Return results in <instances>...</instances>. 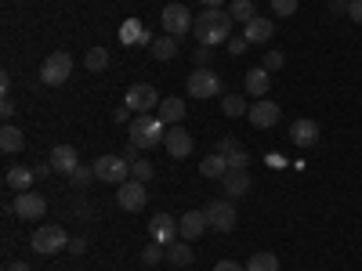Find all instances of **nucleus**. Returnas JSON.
Wrapping results in <instances>:
<instances>
[{
    "label": "nucleus",
    "mask_w": 362,
    "mask_h": 271,
    "mask_svg": "<svg viewBox=\"0 0 362 271\" xmlns=\"http://www.w3.org/2000/svg\"><path fill=\"white\" fill-rule=\"evenodd\" d=\"M214 271H247V267H239L235 260H218V264H214Z\"/></svg>",
    "instance_id": "79ce46f5"
},
{
    "label": "nucleus",
    "mask_w": 362,
    "mask_h": 271,
    "mask_svg": "<svg viewBox=\"0 0 362 271\" xmlns=\"http://www.w3.org/2000/svg\"><path fill=\"white\" fill-rule=\"evenodd\" d=\"M199 174H203V177H225V174H228V163H225V156L210 152V156L199 163Z\"/></svg>",
    "instance_id": "c85d7f7f"
},
{
    "label": "nucleus",
    "mask_w": 362,
    "mask_h": 271,
    "mask_svg": "<svg viewBox=\"0 0 362 271\" xmlns=\"http://www.w3.org/2000/svg\"><path fill=\"white\" fill-rule=\"evenodd\" d=\"M22 145H25V138H22L18 127H11V124L0 127V148H4L8 156H11V152H22Z\"/></svg>",
    "instance_id": "b1692460"
},
{
    "label": "nucleus",
    "mask_w": 362,
    "mask_h": 271,
    "mask_svg": "<svg viewBox=\"0 0 362 271\" xmlns=\"http://www.w3.org/2000/svg\"><path fill=\"white\" fill-rule=\"evenodd\" d=\"M51 167H54L58 174H66V177H69V174L80 167V159H76V148H73V145H58L54 152H51Z\"/></svg>",
    "instance_id": "6ab92c4d"
},
{
    "label": "nucleus",
    "mask_w": 362,
    "mask_h": 271,
    "mask_svg": "<svg viewBox=\"0 0 362 271\" xmlns=\"http://www.w3.org/2000/svg\"><path fill=\"white\" fill-rule=\"evenodd\" d=\"M192 33H196V40L206 44V47L228 44V40H232V15H228L225 8H206L203 15H196Z\"/></svg>",
    "instance_id": "f257e3e1"
},
{
    "label": "nucleus",
    "mask_w": 362,
    "mask_h": 271,
    "mask_svg": "<svg viewBox=\"0 0 362 271\" xmlns=\"http://www.w3.org/2000/svg\"><path fill=\"white\" fill-rule=\"evenodd\" d=\"M148 235H153V243L170 246V243H174V235H181V228H177V221H174L170 214H156L153 224H148Z\"/></svg>",
    "instance_id": "2eb2a0df"
},
{
    "label": "nucleus",
    "mask_w": 362,
    "mask_h": 271,
    "mask_svg": "<svg viewBox=\"0 0 362 271\" xmlns=\"http://www.w3.org/2000/svg\"><path fill=\"white\" fill-rule=\"evenodd\" d=\"M83 69H87V73L109 69V47H90V51L83 54Z\"/></svg>",
    "instance_id": "bb28decb"
},
{
    "label": "nucleus",
    "mask_w": 362,
    "mask_h": 271,
    "mask_svg": "<svg viewBox=\"0 0 362 271\" xmlns=\"http://www.w3.org/2000/svg\"><path fill=\"white\" fill-rule=\"evenodd\" d=\"M163 253H167V250H163L160 243H153V246H145L141 260H145V264H160V260H163Z\"/></svg>",
    "instance_id": "c9c22d12"
},
{
    "label": "nucleus",
    "mask_w": 362,
    "mask_h": 271,
    "mask_svg": "<svg viewBox=\"0 0 362 271\" xmlns=\"http://www.w3.org/2000/svg\"><path fill=\"white\" fill-rule=\"evenodd\" d=\"M243 87H247V95L264 98V95H268V87H272V80H268V73H264V69H250V73H247V80H243Z\"/></svg>",
    "instance_id": "5701e85b"
},
{
    "label": "nucleus",
    "mask_w": 362,
    "mask_h": 271,
    "mask_svg": "<svg viewBox=\"0 0 362 271\" xmlns=\"http://www.w3.org/2000/svg\"><path fill=\"white\" fill-rule=\"evenodd\" d=\"M221 181H225V195H247L250 192V174L247 170H228Z\"/></svg>",
    "instance_id": "4be33fe9"
},
{
    "label": "nucleus",
    "mask_w": 362,
    "mask_h": 271,
    "mask_svg": "<svg viewBox=\"0 0 362 271\" xmlns=\"http://www.w3.org/2000/svg\"><path fill=\"white\" fill-rule=\"evenodd\" d=\"M192 58H196V69H199V66H210V58H214V47H206V44H199V47L192 51Z\"/></svg>",
    "instance_id": "e433bc0d"
},
{
    "label": "nucleus",
    "mask_w": 362,
    "mask_h": 271,
    "mask_svg": "<svg viewBox=\"0 0 362 271\" xmlns=\"http://www.w3.org/2000/svg\"><path fill=\"white\" fill-rule=\"evenodd\" d=\"M51 170H54V167H51V163H40V167H37V170H33V174H37V181H44V177H47V174H51Z\"/></svg>",
    "instance_id": "49530a36"
},
{
    "label": "nucleus",
    "mask_w": 362,
    "mask_h": 271,
    "mask_svg": "<svg viewBox=\"0 0 362 271\" xmlns=\"http://www.w3.org/2000/svg\"><path fill=\"white\" fill-rule=\"evenodd\" d=\"M69 76H73V54L51 51V54L44 58V66H40V80H44L47 87H62Z\"/></svg>",
    "instance_id": "7ed1b4c3"
},
{
    "label": "nucleus",
    "mask_w": 362,
    "mask_h": 271,
    "mask_svg": "<svg viewBox=\"0 0 362 271\" xmlns=\"http://www.w3.org/2000/svg\"><path fill=\"white\" fill-rule=\"evenodd\" d=\"M254 4H257V0H254Z\"/></svg>",
    "instance_id": "8fccbe9b"
},
{
    "label": "nucleus",
    "mask_w": 362,
    "mask_h": 271,
    "mask_svg": "<svg viewBox=\"0 0 362 271\" xmlns=\"http://www.w3.org/2000/svg\"><path fill=\"white\" fill-rule=\"evenodd\" d=\"M247 47H250L247 37H232V40H228V54H243Z\"/></svg>",
    "instance_id": "58836bf2"
},
{
    "label": "nucleus",
    "mask_w": 362,
    "mask_h": 271,
    "mask_svg": "<svg viewBox=\"0 0 362 271\" xmlns=\"http://www.w3.org/2000/svg\"><path fill=\"white\" fill-rule=\"evenodd\" d=\"M15 112H18V105H15V102H11V98L4 95V102H0V116H4L8 124H11V116H15Z\"/></svg>",
    "instance_id": "ea45409f"
},
{
    "label": "nucleus",
    "mask_w": 362,
    "mask_h": 271,
    "mask_svg": "<svg viewBox=\"0 0 362 271\" xmlns=\"http://www.w3.org/2000/svg\"><path fill=\"white\" fill-rule=\"evenodd\" d=\"M203 214H206V224L214 228V231H221V235H228L232 228H235V206L228 203V199H214V203H206L203 206Z\"/></svg>",
    "instance_id": "0eeeda50"
},
{
    "label": "nucleus",
    "mask_w": 362,
    "mask_h": 271,
    "mask_svg": "<svg viewBox=\"0 0 362 271\" xmlns=\"http://www.w3.org/2000/svg\"><path fill=\"white\" fill-rule=\"evenodd\" d=\"M116 203L124 206V210H131V214H138V210H145V203H148V195H145V181H124V185L116 188Z\"/></svg>",
    "instance_id": "1a4fd4ad"
},
{
    "label": "nucleus",
    "mask_w": 362,
    "mask_h": 271,
    "mask_svg": "<svg viewBox=\"0 0 362 271\" xmlns=\"http://www.w3.org/2000/svg\"><path fill=\"white\" fill-rule=\"evenodd\" d=\"M167 260H170V264H177V267L192 264V250H189L185 239H181V243H170V246H167Z\"/></svg>",
    "instance_id": "7c9ffc66"
},
{
    "label": "nucleus",
    "mask_w": 362,
    "mask_h": 271,
    "mask_svg": "<svg viewBox=\"0 0 362 271\" xmlns=\"http://www.w3.org/2000/svg\"><path fill=\"white\" fill-rule=\"evenodd\" d=\"M83 250H87V243H83V239H69V253H73V257H80Z\"/></svg>",
    "instance_id": "37998d69"
},
{
    "label": "nucleus",
    "mask_w": 362,
    "mask_h": 271,
    "mask_svg": "<svg viewBox=\"0 0 362 271\" xmlns=\"http://www.w3.org/2000/svg\"><path fill=\"white\" fill-rule=\"evenodd\" d=\"M185 87H189L192 98H214V95H221V76L214 69L199 66V69H192V76L185 80Z\"/></svg>",
    "instance_id": "423d86ee"
},
{
    "label": "nucleus",
    "mask_w": 362,
    "mask_h": 271,
    "mask_svg": "<svg viewBox=\"0 0 362 271\" xmlns=\"http://www.w3.org/2000/svg\"><path fill=\"white\" fill-rule=\"evenodd\" d=\"M283 62H286L283 51H268L264 62H261V69H264V73H276V69H283Z\"/></svg>",
    "instance_id": "72a5a7b5"
},
{
    "label": "nucleus",
    "mask_w": 362,
    "mask_h": 271,
    "mask_svg": "<svg viewBox=\"0 0 362 271\" xmlns=\"http://www.w3.org/2000/svg\"><path fill=\"white\" fill-rule=\"evenodd\" d=\"M206 8H225V0H203Z\"/></svg>",
    "instance_id": "09e8293b"
},
{
    "label": "nucleus",
    "mask_w": 362,
    "mask_h": 271,
    "mask_svg": "<svg viewBox=\"0 0 362 271\" xmlns=\"http://www.w3.org/2000/svg\"><path fill=\"white\" fill-rule=\"evenodd\" d=\"M247 271H279V257L276 253H254L247 260Z\"/></svg>",
    "instance_id": "2f4dec72"
},
{
    "label": "nucleus",
    "mask_w": 362,
    "mask_h": 271,
    "mask_svg": "<svg viewBox=\"0 0 362 271\" xmlns=\"http://www.w3.org/2000/svg\"><path fill=\"white\" fill-rule=\"evenodd\" d=\"M4 271H29V264H22V260H15V264H8Z\"/></svg>",
    "instance_id": "de8ad7c7"
},
{
    "label": "nucleus",
    "mask_w": 362,
    "mask_h": 271,
    "mask_svg": "<svg viewBox=\"0 0 362 271\" xmlns=\"http://www.w3.org/2000/svg\"><path fill=\"white\" fill-rule=\"evenodd\" d=\"M272 11H276V15H293L297 11V0H272Z\"/></svg>",
    "instance_id": "4c0bfd02"
},
{
    "label": "nucleus",
    "mask_w": 362,
    "mask_h": 271,
    "mask_svg": "<svg viewBox=\"0 0 362 271\" xmlns=\"http://www.w3.org/2000/svg\"><path fill=\"white\" fill-rule=\"evenodd\" d=\"M163 138H167V131H163V119H160V116H153V112H134V119H131V145L153 148V145H160Z\"/></svg>",
    "instance_id": "f03ea898"
},
{
    "label": "nucleus",
    "mask_w": 362,
    "mask_h": 271,
    "mask_svg": "<svg viewBox=\"0 0 362 271\" xmlns=\"http://www.w3.org/2000/svg\"><path fill=\"white\" fill-rule=\"evenodd\" d=\"M119 40H124V44H138V47H153V33H148L138 18H127L124 25H119Z\"/></svg>",
    "instance_id": "f3484780"
},
{
    "label": "nucleus",
    "mask_w": 362,
    "mask_h": 271,
    "mask_svg": "<svg viewBox=\"0 0 362 271\" xmlns=\"http://www.w3.org/2000/svg\"><path fill=\"white\" fill-rule=\"evenodd\" d=\"M112 119H116V124H127V119H131V109H127V105H124V109H116Z\"/></svg>",
    "instance_id": "c03bdc74"
},
{
    "label": "nucleus",
    "mask_w": 362,
    "mask_h": 271,
    "mask_svg": "<svg viewBox=\"0 0 362 271\" xmlns=\"http://www.w3.org/2000/svg\"><path fill=\"white\" fill-rule=\"evenodd\" d=\"M163 145H167V152L174 156V159H185L189 152H192V134L185 131V127H167V138H163Z\"/></svg>",
    "instance_id": "4468645a"
},
{
    "label": "nucleus",
    "mask_w": 362,
    "mask_h": 271,
    "mask_svg": "<svg viewBox=\"0 0 362 271\" xmlns=\"http://www.w3.org/2000/svg\"><path fill=\"white\" fill-rule=\"evenodd\" d=\"M119 156H124L127 163H134V159H138V145H127V148H124V152H119Z\"/></svg>",
    "instance_id": "a18cd8bd"
},
{
    "label": "nucleus",
    "mask_w": 362,
    "mask_h": 271,
    "mask_svg": "<svg viewBox=\"0 0 362 271\" xmlns=\"http://www.w3.org/2000/svg\"><path fill=\"white\" fill-rule=\"evenodd\" d=\"M221 112H225L228 119H235V116H247L250 105H247V98H239V95H225V98H221Z\"/></svg>",
    "instance_id": "c756f323"
},
{
    "label": "nucleus",
    "mask_w": 362,
    "mask_h": 271,
    "mask_svg": "<svg viewBox=\"0 0 362 271\" xmlns=\"http://www.w3.org/2000/svg\"><path fill=\"white\" fill-rule=\"evenodd\" d=\"M37 181V174L33 170H25V167H8V174H4V185L18 195V192H29V185Z\"/></svg>",
    "instance_id": "aec40b11"
},
{
    "label": "nucleus",
    "mask_w": 362,
    "mask_h": 271,
    "mask_svg": "<svg viewBox=\"0 0 362 271\" xmlns=\"http://www.w3.org/2000/svg\"><path fill=\"white\" fill-rule=\"evenodd\" d=\"M69 177H73V185H80V188L90 185V181H98V177H95V167H76Z\"/></svg>",
    "instance_id": "f704fd0d"
},
{
    "label": "nucleus",
    "mask_w": 362,
    "mask_h": 271,
    "mask_svg": "<svg viewBox=\"0 0 362 271\" xmlns=\"http://www.w3.org/2000/svg\"><path fill=\"white\" fill-rule=\"evenodd\" d=\"M95 177L98 181H105V185H124V181H131V163L124 159V156H98L95 163Z\"/></svg>",
    "instance_id": "39448f33"
},
{
    "label": "nucleus",
    "mask_w": 362,
    "mask_h": 271,
    "mask_svg": "<svg viewBox=\"0 0 362 271\" xmlns=\"http://www.w3.org/2000/svg\"><path fill=\"white\" fill-rule=\"evenodd\" d=\"M214 152H218V156H225L228 170H247V167H250V152H247V148L239 145L235 138H221Z\"/></svg>",
    "instance_id": "ddd939ff"
},
{
    "label": "nucleus",
    "mask_w": 362,
    "mask_h": 271,
    "mask_svg": "<svg viewBox=\"0 0 362 271\" xmlns=\"http://www.w3.org/2000/svg\"><path fill=\"white\" fill-rule=\"evenodd\" d=\"M272 33H276V25H272L268 18H254V22H247V29H243V37H247V44H268L272 40Z\"/></svg>",
    "instance_id": "412c9836"
},
{
    "label": "nucleus",
    "mask_w": 362,
    "mask_h": 271,
    "mask_svg": "<svg viewBox=\"0 0 362 271\" xmlns=\"http://www.w3.org/2000/svg\"><path fill=\"white\" fill-rule=\"evenodd\" d=\"M153 174H156V167L148 163V159H134V163H131V177H134V181H148Z\"/></svg>",
    "instance_id": "473e14b6"
},
{
    "label": "nucleus",
    "mask_w": 362,
    "mask_h": 271,
    "mask_svg": "<svg viewBox=\"0 0 362 271\" xmlns=\"http://www.w3.org/2000/svg\"><path fill=\"white\" fill-rule=\"evenodd\" d=\"M348 18L362 25V0H351V4H348Z\"/></svg>",
    "instance_id": "a19ab883"
},
{
    "label": "nucleus",
    "mask_w": 362,
    "mask_h": 271,
    "mask_svg": "<svg viewBox=\"0 0 362 271\" xmlns=\"http://www.w3.org/2000/svg\"><path fill=\"white\" fill-rule=\"evenodd\" d=\"M228 15H232V22H254L257 15H254V0H228Z\"/></svg>",
    "instance_id": "cd10ccee"
},
{
    "label": "nucleus",
    "mask_w": 362,
    "mask_h": 271,
    "mask_svg": "<svg viewBox=\"0 0 362 271\" xmlns=\"http://www.w3.org/2000/svg\"><path fill=\"white\" fill-rule=\"evenodd\" d=\"M148 51H153V58H156V62H170V58L177 54V37L163 33L160 40H153V47H148Z\"/></svg>",
    "instance_id": "a878e982"
},
{
    "label": "nucleus",
    "mask_w": 362,
    "mask_h": 271,
    "mask_svg": "<svg viewBox=\"0 0 362 271\" xmlns=\"http://www.w3.org/2000/svg\"><path fill=\"white\" fill-rule=\"evenodd\" d=\"M160 119H163V124H170V127H177L181 119H185V102H181V98H167L160 105Z\"/></svg>",
    "instance_id": "393cba45"
},
{
    "label": "nucleus",
    "mask_w": 362,
    "mask_h": 271,
    "mask_svg": "<svg viewBox=\"0 0 362 271\" xmlns=\"http://www.w3.org/2000/svg\"><path fill=\"white\" fill-rule=\"evenodd\" d=\"M131 112H148V109H156L160 105V95H156V87L153 83H134L127 90V102H124Z\"/></svg>",
    "instance_id": "f8f14e48"
},
{
    "label": "nucleus",
    "mask_w": 362,
    "mask_h": 271,
    "mask_svg": "<svg viewBox=\"0 0 362 271\" xmlns=\"http://www.w3.org/2000/svg\"><path fill=\"white\" fill-rule=\"evenodd\" d=\"M33 250L44 253V257L69 250V235H66V228H62V224H40V228L33 231Z\"/></svg>",
    "instance_id": "20e7f679"
},
{
    "label": "nucleus",
    "mask_w": 362,
    "mask_h": 271,
    "mask_svg": "<svg viewBox=\"0 0 362 271\" xmlns=\"http://www.w3.org/2000/svg\"><path fill=\"white\" fill-rule=\"evenodd\" d=\"M279 116H283V109H279L276 102H268V98H257V102L250 105V112H247V119H250L257 131L276 127V124H279Z\"/></svg>",
    "instance_id": "9b49d317"
},
{
    "label": "nucleus",
    "mask_w": 362,
    "mask_h": 271,
    "mask_svg": "<svg viewBox=\"0 0 362 271\" xmlns=\"http://www.w3.org/2000/svg\"><path fill=\"white\" fill-rule=\"evenodd\" d=\"M177 228H181V239H185V243H192V239H199L210 224H206V214H203V210H189V214L177 221Z\"/></svg>",
    "instance_id": "dca6fc26"
},
{
    "label": "nucleus",
    "mask_w": 362,
    "mask_h": 271,
    "mask_svg": "<svg viewBox=\"0 0 362 271\" xmlns=\"http://www.w3.org/2000/svg\"><path fill=\"white\" fill-rule=\"evenodd\" d=\"M15 214H18L22 221H44L47 199L37 195V192H18V195H15Z\"/></svg>",
    "instance_id": "9d476101"
},
{
    "label": "nucleus",
    "mask_w": 362,
    "mask_h": 271,
    "mask_svg": "<svg viewBox=\"0 0 362 271\" xmlns=\"http://www.w3.org/2000/svg\"><path fill=\"white\" fill-rule=\"evenodd\" d=\"M290 138L300 148H312V145H319V124L315 119H297V124L290 127Z\"/></svg>",
    "instance_id": "a211bd4d"
},
{
    "label": "nucleus",
    "mask_w": 362,
    "mask_h": 271,
    "mask_svg": "<svg viewBox=\"0 0 362 271\" xmlns=\"http://www.w3.org/2000/svg\"><path fill=\"white\" fill-rule=\"evenodd\" d=\"M192 25H196V18H192V11L185 4H167L163 8V33L185 37V33H192Z\"/></svg>",
    "instance_id": "6e6552de"
}]
</instances>
